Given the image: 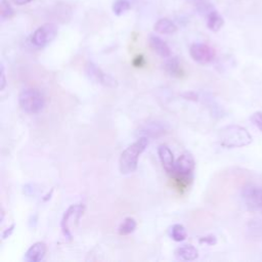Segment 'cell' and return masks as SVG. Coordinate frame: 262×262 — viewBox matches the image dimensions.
I'll return each mask as SVG.
<instances>
[{
	"label": "cell",
	"mask_w": 262,
	"mask_h": 262,
	"mask_svg": "<svg viewBox=\"0 0 262 262\" xmlns=\"http://www.w3.org/2000/svg\"><path fill=\"white\" fill-rule=\"evenodd\" d=\"M170 236L175 242H182L186 238V229L182 224H174L170 227Z\"/></svg>",
	"instance_id": "obj_19"
},
{
	"label": "cell",
	"mask_w": 262,
	"mask_h": 262,
	"mask_svg": "<svg viewBox=\"0 0 262 262\" xmlns=\"http://www.w3.org/2000/svg\"><path fill=\"white\" fill-rule=\"evenodd\" d=\"M224 25L223 17L219 14L218 11L212 10L207 15V27L212 32H218Z\"/></svg>",
	"instance_id": "obj_16"
},
{
	"label": "cell",
	"mask_w": 262,
	"mask_h": 262,
	"mask_svg": "<svg viewBox=\"0 0 262 262\" xmlns=\"http://www.w3.org/2000/svg\"><path fill=\"white\" fill-rule=\"evenodd\" d=\"M1 85H0V89L4 90L5 86H6V77H5V70H4V66L1 64Z\"/></svg>",
	"instance_id": "obj_25"
},
{
	"label": "cell",
	"mask_w": 262,
	"mask_h": 262,
	"mask_svg": "<svg viewBox=\"0 0 262 262\" xmlns=\"http://www.w3.org/2000/svg\"><path fill=\"white\" fill-rule=\"evenodd\" d=\"M191 58L200 64H208L215 58L214 49L205 43H193L189 48Z\"/></svg>",
	"instance_id": "obj_8"
},
{
	"label": "cell",
	"mask_w": 262,
	"mask_h": 262,
	"mask_svg": "<svg viewBox=\"0 0 262 262\" xmlns=\"http://www.w3.org/2000/svg\"><path fill=\"white\" fill-rule=\"evenodd\" d=\"M131 8V4L128 0H116L113 3L112 9L116 15H122Z\"/></svg>",
	"instance_id": "obj_20"
},
{
	"label": "cell",
	"mask_w": 262,
	"mask_h": 262,
	"mask_svg": "<svg viewBox=\"0 0 262 262\" xmlns=\"http://www.w3.org/2000/svg\"><path fill=\"white\" fill-rule=\"evenodd\" d=\"M219 142L224 147H242L252 142V135L238 125H229L219 131Z\"/></svg>",
	"instance_id": "obj_2"
},
{
	"label": "cell",
	"mask_w": 262,
	"mask_h": 262,
	"mask_svg": "<svg viewBox=\"0 0 262 262\" xmlns=\"http://www.w3.org/2000/svg\"><path fill=\"white\" fill-rule=\"evenodd\" d=\"M158 155H159V158H160L163 168L165 169V171L168 174L171 175L173 172V169H174V164H175L172 151L170 150V148L167 145L161 144L158 147Z\"/></svg>",
	"instance_id": "obj_11"
},
{
	"label": "cell",
	"mask_w": 262,
	"mask_h": 262,
	"mask_svg": "<svg viewBox=\"0 0 262 262\" xmlns=\"http://www.w3.org/2000/svg\"><path fill=\"white\" fill-rule=\"evenodd\" d=\"M169 130V126L162 122V121H147L146 123H143L140 128L138 133L140 134V136H145L147 138L151 137H160L164 134H166Z\"/></svg>",
	"instance_id": "obj_10"
},
{
	"label": "cell",
	"mask_w": 262,
	"mask_h": 262,
	"mask_svg": "<svg viewBox=\"0 0 262 262\" xmlns=\"http://www.w3.org/2000/svg\"><path fill=\"white\" fill-rule=\"evenodd\" d=\"M31 1H33V0H12V2L14 3V4H16V5H25V4H28V3H30Z\"/></svg>",
	"instance_id": "obj_28"
},
{
	"label": "cell",
	"mask_w": 262,
	"mask_h": 262,
	"mask_svg": "<svg viewBox=\"0 0 262 262\" xmlns=\"http://www.w3.org/2000/svg\"><path fill=\"white\" fill-rule=\"evenodd\" d=\"M242 196L249 211L262 212V187L246 185L243 188Z\"/></svg>",
	"instance_id": "obj_7"
},
{
	"label": "cell",
	"mask_w": 262,
	"mask_h": 262,
	"mask_svg": "<svg viewBox=\"0 0 262 262\" xmlns=\"http://www.w3.org/2000/svg\"><path fill=\"white\" fill-rule=\"evenodd\" d=\"M200 243L201 244H207L209 246H213L217 243V239H216V236L213 235V234H209V235H206V236H203L200 238Z\"/></svg>",
	"instance_id": "obj_24"
},
{
	"label": "cell",
	"mask_w": 262,
	"mask_h": 262,
	"mask_svg": "<svg viewBox=\"0 0 262 262\" xmlns=\"http://www.w3.org/2000/svg\"><path fill=\"white\" fill-rule=\"evenodd\" d=\"M14 14V10L7 0H1L0 2V15L1 19H8Z\"/></svg>",
	"instance_id": "obj_21"
},
{
	"label": "cell",
	"mask_w": 262,
	"mask_h": 262,
	"mask_svg": "<svg viewBox=\"0 0 262 262\" xmlns=\"http://www.w3.org/2000/svg\"><path fill=\"white\" fill-rule=\"evenodd\" d=\"M149 46L150 48L160 56L162 57H169L171 55V50H170V47L168 46V44L163 40L161 39L160 37L158 36H154L151 35L149 37Z\"/></svg>",
	"instance_id": "obj_13"
},
{
	"label": "cell",
	"mask_w": 262,
	"mask_h": 262,
	"mask_svg": "<svg viewBox=\"0 0 262 262\" xmlns=\"http://www.w3.org/2000/svg\"><path fill=\"white\" fill-rule=\"evenodd\" d=\"M154 30L162 35H171L177 31V27L171 19L163 17L155 24Z\"/></svg>",
	"instance_id": "obj_15"
},
{
	"label": "cell",
	"mask_w": 262,
	"mask_h": 262,
	"mask_svg": "<svg viewBox=\"0 0 262 262\" xmlns=\"http://www.w3.org/2000/svg\"><path fill=\"white\" fill-rule=\"evenodd\" d=\"M84 205L83 204H75L69 207V209L64 212L62 219H61V230L68 238H72V231L79 223V220L84 212Z\"/></svg>",
	"instance_id": "obj_5"
},
{
	"label": "cell",
	"mask_w": 262,
	"mask_h": 262,
	"mask_svg": "<svg viewBox=\"0 0 262 262\" xmlns=\"http://www.w3.org/2000/svg\"><path fill=\"white\" fill-rule=\"evenodd\" d=\"M13 229H14V224L12 223L8 228H6V229H4V230H3V232H2V239L7 238V237L12 233Z\"/></svg>",
	"instance_id": "obj_26"
},
{
	"label": "cell",
	"mask_w": 262,
	"mask_h": 262,
	"mask_svg": "<svg viewBox=\"0 0 262 262\" xmlns=\"http://www.w3.org/2000/svg\"><path fill=\"white\" fill-rule=\"evenodd\" d=\"M175 255L180 260L193 261L199 257V251L192 245H184L176 249Z\"/></svg>",
	"instance_id": "obj_14"
},
{
	"label": "cell",
	"mask_w": 262,
	"mask_h": 262,
	"mask_svg": "<svg viewBox=\"0 0 262 262\" xmlns=\"http://www.w3.org/2000/svg\"><path fill=\"white\" fill-rule=\"evenodd\" d=\"M47 251V247L43 242L33 244L26 253V259L30 262H39L43 260Z\"/></svg>",
	"instance_id": "obj_12"
},
{
	"label": "cell",
	"mask_w": 262,
	"mask_h": 262,
	"mask_svg": "<svg viewBox=\"0 0 262 262\" xmlns=\"http://www.w3.org/2000/svg\"><path fill=\"white\" fill-rule=\"evenodd\" d=\"M250 120L252 121V123H253L260 131H262V112H256V113H254V114L251 116Z\"/></svg>",
	"instance_id": "obj_23"
},
{
	"label": "cell",
	"mask_w": 262,
	"mask_h": 262,
	"mask_svg": "<svg viewBox=\"0 0 262 262\" xmlns=\"http://www.w3.org/2000/svg\"><path fill=\"white\" fill-rule=\"evenodd\" d=\"M18 104L25 113L38 114L45 105V97L37 88H26L18 95Z\"/></svg>",
	"instance_id": "obj_3"
},
{
	"label": "cell",
	"mask_w": 262,
	"mask_h": 262,
	"mask_svg": "<svg viewBox=\"0 0 262 262\" xmlns=\"http://www.w3.org/2000/svg\"><path fill=\"white\" fill-rule=\"evenodd\" d=\"M196 9L201 14H206V15H208L212 10H214L213 6L208 2H199Z\"/></svg>",
	"instance_id": "obj_22"
},
{
	"label": "cell",
	"mask_w": 262,
	"mask_h": 262,
	"mask_svg": "<svg viewBox=\"0 0 262 262\" xmlns=\"http://www.w3.org/2000/svg\"><path fill=\"white\" fill-rule=\"evenodd\" d=\"M85 73L88 76L89 79L92 81L99 83L103 86L107 87H116L117 86V81L111 77L108 74L104 73L100 68H98L95 63L89 61L85 66Z\"/></svg>",
	"instance_id": "obj_9"
},
{
	"label": "cell",
	"mask_w": 262,
	"mask_h": 262,
	"mask_svg": "<svg viewBox=\"0 0 262 262\" xmlns=\"http://www.w3.org/2000/svg\"><path fill=\"white\" fill-rule=\"evenodd\" d=\"M133 64L135 67H141L143 64V57L140 55V56H136L133 60Z\"/></svg>",
	"instance_id": "obj_27"
},
{
	"label": "cell",
	"mask_w": 262,
	"mask_h": 262,
	"mask_svg": "<svg viewBox=\"0 0 262 262\" xmlns=\"http://www.w3.org/2000/svg\"><path fill=\"white\" fill-rule=\"evenodd\" d=\"M136 221L132 217H127L123 220V222L120 224L118 228V232L121 235H128L132 233L136 228Z\"/></svg>",
	"instance_id": "obj_18"
},
{
	"label": "cell",
	"mask_w": 262,
	"mask_h": 262,
	"mask_svg": "<svg viewBox=\"0 0 262 262\" xmlns=\"http://www.w3.org/2000/svg\"><path fill=\"white\" fill-rule=\"evenodd\" d=\"M148 145V138L140 136L136 141L130 144L120 156L119 169L122 174H130L137 169L138 159Z\"/></svg>",
	"instance_id": "obj_1"
},
{
	"label": "cell",
	"mask_w": 262,
	"mask_h": 262,
	"mask_svg": "<svg viewBox=\"0 0 262 262\" xmlns=\"http://www.w3.org/2000/svg\"><path fill=\"white\" fill-rule=\"evenodd\" d=\"M57 26L53 23H46L36 29L31 35L30 41L37 48H43L48 45L57 35Z\"/></svg>",
	"instance_id": "obj_6"
},
{
	"label": "cell",
	"mask_w": 262,
	"mask_h": 262,
	"mask_svg": "<svg viewBox=\"0 0 262 262\" xmlns=\"http://www.w3.org/2000/svg\"><path fill=\"white\" fill-rule=\"evenodd\" d=\"M165 71L173 77H180L182 74V70L180 67V62L177 57H171L164 64Z\"/></svg>",
	"instance_id": "obj_17"
},
{
	"label": "cell",
	"mask_w": 262,
	"mask_h": 262,
	"mask_svg": "<svg viewBox=\"0 0 262 262\" xmlns=\"http://www.w3.org/2000/svg\"><path fill=\"white\" fill-rule=\"evenodd\" d=\"M194 167L195 163L192 155L189 152H184L175 162L171 176H174L176 180L187 184L188 181L191 180Z\"/></svg>",
	"instance_id": "obj_4"
}]
</instances>
